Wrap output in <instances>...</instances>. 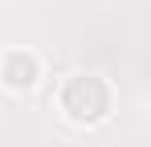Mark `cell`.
<instances>
[{
    "mask_svg": "<svg viewBox=\"0 0 151 147\" xmlns=\"http://www.w3.org/2000/svg\"><path fill=\"white\" fill-rule=\"evenodd\" d=\"M57 110L61 119L74 127H102L114 115V86L110 78H102L94 70H78L57 86Z\"/></svg>",
    "mask_w": 151,
    "mask_h": 147,
    "instance_id": "obj_1",
    "label": "cell"
},
{
    "mask_svg": "<svg viewBox=\"0 0 151 147\" xmlns=\"http://www.w3.org/2000/svg\"><path fill=\"white\" fill-rule=\"evenodd\" d=\"M41 78H45V61H41V53L29 45H8L0 49V90L4 94H33L37 86H41Z\"/></svg>",
    "mask_w": 151,
    "mask_h": 147,
    "instance_id": "obj_2",
    "label": "cell"
}]
</instances>
